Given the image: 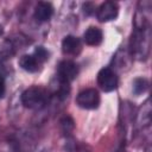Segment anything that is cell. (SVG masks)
<instances>
[{
    "label": "cell",
    "mask_w": 152,
    "mask_h": 152,
    "mask_svg": "<svg viewBox=\"0 0 152 152\" xmlns=\"http://www.w3.org/2000/svg\"><path fill=\"white\" fill-rule=\"evenodd\" d=\"M150 48H151L150 28L148 30L134 28L128 43V52L131 57L138 61H145L150 55Z\"/></svg>",
    "instance_id": "6da1fadb"
},
{
    "label": "cell",
    "mask_w": 152,
    "mask_h": 152,
    "mask_svg": "<svg viewBox=\"0 0 152 152\" xmlns=\"http://www.w3.org/2000/svg\"><path fill=\"white\" fill-rule=\"evenodd\" d=\"M51 94L50 91L42 86H31L26 88L20 95L21 104L32 110H40L46 107L50 102Z\"/></svg>",
    "instance_id": "7a4b0ae2"
},
{
    "label": "cell",
    "mask_w": 152,
    "mask_h": 152,
    "mask_svg": "<svg viewBox=\"0 0 152 152\" xmlns=\"http://www.w3.org/2000/svg\"><path fill=\"white\" fill-rule=\"evenodd\" d=\"M50 52L44 46H37L32 53L23 55L19 58V66L27 72H37L42 65L49 59Z\"/></svg>",
    "instance_id": "3957f363"
},
{
    "label": "cell",
    "mask_w": 152,
    "mask_h": 152,
    "mask_svg": "<svg viewBox=\"0 0 152 152\" xmlns=\"http://www.w3.org/2000/svg\"><path fill=\"white\" fill-rule=\"evenodd\" d=\"M134 28L135 30H148L152 21V2L148 0H141L137 5L134 13Z\"/></svg>",
    "instance_id": "277c9868"
},
{
    "label": "cell",
    "mask_w": 152,
    "mask_h": 152,
    "mask_svg": "<svg viewBox=\"0 0 152 152\" xmlns=\"http://www.w3.org/2000/svg\"><path fill=\"white\" fill-rule=\"evenodd\" d=\"M101 102V96L97 89L86 88L76 96V104L82 109H96Z\"/></svg>",
    "instance_id": "5b68a950"
},
{
    "label": "cell",
    "mask_w": 152,
    "mask_h": 152,
    "mask_svg": "<svg viewBox=\"0 0 152 152\" xmlns=\"http://www.w3.org/2000/svg\"><path fill=\"white\" fill-rule=\"evenodd\" d=\"M80 69L78 65L70 59H63L59 62L57 66V81L61 83L70 84L78 75Z\"/></svg>",
    "instance_id": "8992f818"
},
{
    "label": "cell",
    "mask_w": 152,
    "mask_h": 152,
    "mask_svg": "<svg viewBox=\"0 0 152 152\" xmlns=\"http://www.w3.org/2000/svg\"><path fill=\"white\" fill-rule=\"evenodd\" d=\"M97 84L103 91H113L118 88L119 78L116 71L110 66H104L97 72Z\"/></svg>",
    "instance_id": "52a82bcc"
},
{
    "label": "cell",
    "mask_w": 152,
    "mask_h": 152,
    "mask_svg": "<svg viewBox=\"0 0 152 152\" xmlns=\"http://www.w3.org/2000/svg\"><path fill=\"white\" fill-rule=\"evenodd\" d=\"M119 14V5L114 1H104L96 10V18L100 23L115 20Z\"/></svg>",
    "instance_id": "ba28073f"
},
{
    "label": "cell",
    "mask_w": 152,
    "mask_h": 152,
    "mask_svg": "<svg viewBox=\"0 0 152 152\" xmlns=\"http://www.w3.org/2000/svg\"><path fill=\"white\" fill-rule=\"evenodd\" d=\"M82 50V42L78 37L68 34L62 40V52L66 56H77Z\"/></svg>",
    "instance_id": "9c48e42d"
},
{
    "label": "cell",
    "mask_w": 152,
    "mask_h": 152,
    "mask_svg": "<svg viewBox=\"0 0 152 152\" xmlns=\"http://www.w3.org/2000/svg\"><path fill=\"white\" fill-rule=\"evenodd\" d=\"M53 14V6L48 1H38L33 8V18L38 23H46Z\"/></svg>",
    "instance_id": "30bf717a"
},
{
    "label": "cell",
    "mask_w": 152,
    "mask_h": 152,
    "mask_svg": "<svg viewBox=\"0 0 152 152\" xmlns=\"http://www.w3.org/2000/svg\"><path fill=\"white\" fill-rule=\"evenodd\" d=\"M103 40V32L97 26H89L83 33V42L90 46H97Z\"/></svg>",
    "instance_id": "8fae6325"
},
{
    "label": "cell",
    "mask_w": 152,
    "mask_h": 152,
    "mask_svg": "<svg viewBox=\"0 0 152 152\" xmlns=\"http://www.w3.org/2000/svg\"><path fill=\"white\" fill-rule=\"evenodd\" d=\"M137 124L141 128L150 126V124H151V102H150V99H147L142 103V106L140 107L138 115H137Z\"/></svg>",
    "instance_id": "7c38bea8"
},
{
    "label": "cell",
    "mask_w": 152,
    "mask_h": 152,
    "mask_svg": "<svg viewBox=\"0 0 152 152\" xmlns=\"http://www.w3.org/2000/svg\"><path fill=\"white\" fill-rule=\"evenodd\" d=\"M59 127L64 137H70L75 129V121L70 115H64L59 120Z\"/></svg>",
    "instance_id": "4fadbf2b"
},
{
    "label": "cell",
    "mask_w": 152,
    "mask_h": 152,
    "mask_svg": "<svg viewBox=\"0 0 152 152\" xmlns=\"http://www.w3.org/2000/svg\"><path fill=\"white\" fill-rule=\"evenodd\" d=\"M148 80L145 77H137L134 78V81L132 82V91L135 95H140L142 93H145L148 89Z\"/></svg>",
    "instance_id": "5bb4252c"
},
{
    "label": "cell",
    "mask_w": 152,
    "mask_h": 152,
    "mask_svg": "<svg viewBox=\"0 0 152 152\" xmlns=\"http://www.w3.org/2000/svg\"><path fill=\"white\" fill-rule=\"evenodd\" d=\"M5 93H6V82L4 75L0 72V99L5 96Z\"/></svg>",
    "instance_id": "9a60e30c"
},
{
    "label": "cell",
    "mask_w": 152,
    "mask_h": 152,
    "mask_svg": "<svg viewBox=\"0 0 152 152\" xmlns=\"http://www.w3.org/2000/svg\"><path fill=\"white\" fill-rule=\"evenodd\" d=\"M2 32H4V27H2V25H0V36L2 34Z\"/></svg>",
    "instance_id": "2e32d148"
},
{
    "label": "cell",
    "mask_w": 152,
    "mask_h": 152,
    "mask_svg": "<svg viewBox=\"0 0 152 152\" xmlns=\"http://www.w3.org/2000/svg\"><path fill=\"white\" fill-rule=\"evenodd\" d=\"M40 152H46V151H40Z\"/></svg>",
    "instance_id": "e0dca14e"
}]
</instances>
